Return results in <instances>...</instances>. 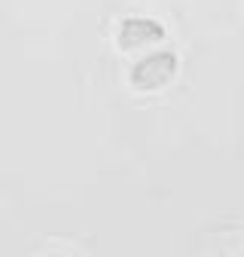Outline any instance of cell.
Wrapping results in <instances>:
<instances>
[{
	"label": "cell",
	"mask_w": 244,
	"mask_h": 257,
	"mask_svg": "<svg viewBox=\"0 0 244 257\" xmlns=\"http://www.w3.org/2000/svg\"><path fill=\"white\" fill-rule=\"evenodd\" d=\"M46 257H68V254H46Z\"/></svg>",
	"instance_id": "cell-3"
},
{
	"label": "cell",
	"mask_w": 244,
	"mask_h": 257,
	"mask_svg": "<svg viewBox=\"0 0 244 257\" xmlns=\"http://www.w3.org/2000/svg\"><path fill=\"white\" fill-rule=\"evenodd\" d=\"M165 37V25L146 16H128L119 25V46L122 49H140L150 43H159Z\"/></svg>",
	"instance_id": "cell-2"
},
{
	"label": "cell",
	"mask_w": 244,
	"mask_h": 257,
	"mask_svg": "<svg viewBox=\"0 0 244 257\" xmlns=\"http://www.w3.org/2000/svg\"><path fill=\"white\" fill-rule=\"evenodd\" d=\"M174 74H177V55L171 49H159V52H150L146 58H140L132 68V86L140 92H156L168 86Z\"/></svg>",
	"instance_id": "cell-1"
}]
</instances>
